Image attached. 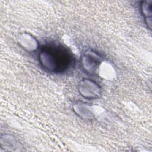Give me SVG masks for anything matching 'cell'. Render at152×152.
<instances>
[{
    "instance_id": "cell-1",
    "label": "cell",
    "mask_w": 152,
    "mask_h": 152,
    "mask_svg": "<svg viewBox=\"0 0 152 152\" xmlns=\"http://www.w3.org/2000/svg\"><path fill=\"white\" fill-rule=\"evenodd\" d=\"M39 61L45 71L52 73H62L74 64V56L67 48L60 43H50L41 48Z\"/></svg>"
},
{
    "instance_id": "cell-2",
    "label": "cell",
    "mask_w": 152,
    "mask_h": 152,
    "mask_svg": "<svg viewBox=\"0 0 152 152\" xmlns=\"http://www.w3.org/2000/svg\"><path fill=\"white\" fill-rule=\"evenodd\" d=\"M79 92L84 98L93 99L98 98L100 96L101 89L95 82L84 79L80 83Z\"/></svg>"
},
{
    "instance_id": "cell-3",
    "label": "cell",
    "mask_w": 152,
    "mask_h": 152,
    "mask_svg": "<svg viewBox=\"0 0 152 152\" xmlns=\"http://www.w3.org/2000/svg\"><path fill=\"white\" fill-rule=\"evenodd\" d=\"M82 64L84 69L92 74L96 71L101 62V57L91 50L86 51L82 56Z\"/></svg>"
},
{
    "instance_id": "cell-4",
    "label": "cell",
    "mask_w": 152,
    "mask_h": 152,
    "mask_svg": "<svg viewBox=\"0 0 152 152\" xmlns=\"http://www.w3.org/2000/svg\"><path fill=\"white\" fill-rule=\"evenodd\" d=\"M29 34L28 33H24L21 34L20 37H18V42L28 52H34L37 49V40L31 36L28 40Z\"/></svg>"
},
{
    "instance_id": "cell-5",
    "label": "cell",
    "mask_w": 152,
    "mask_h": 152,
    "mask_svg": "<svg viewBox=\"0 0 152 152\" xmlns=\"http://www.w3.org/2000/svg\"><path fill=\"white\" fill-rule=\"evenodd\" d=\"M140 10L144 17L145 24L149 29L151 28V14H152V1H142L140 4Z\"/></svg>"
}]
</instances>
